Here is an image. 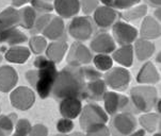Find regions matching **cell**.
Listing matches in <instances>:
<instances>
[{"mask_svg": "<svg viewBox=\"0 0 161 136\" xmlns=\"http://www.w3.org/2000/svg\"><path fill=\"white\" fill-rule=\"evenodd\" d=\"M86 83V80L84 78L82 68L80 66L69 65L58 72L51 94L59 100L69 97L83 99Z\"/></svg>", "mask_w": 161, "mask_h": 136, "instance_id": "6da1fadb", "label": "cell"}, {"mask_svg": "<svg viewBox=\"0 0 161 136\" xmlns=\"http://www.w3.org/2000/svg\"><path fill=\"white\" fill-rule=\"evenodd\" d=\"M34 66L36 69L29 70L26 73L27 81L42 99H46L51 94L58 76L56 64L45 56H37L34 61Z\"/></svg>", "mask_w": 161, "mask_h": 136, "instance_id": "7a4b0ae2", "label": "cell"}, {"mask_svg": "<svg viewBox=\"0 0 161 136\" xmlns=\"http://www.w3.org/2000/svg\"><path fill=\"white\" fill-rule=\"evenodd\" d=\"M130 98L138 112H151L157 103V89L154 86H137L130 91Z\"/></svg>", "mask_w": 161, "mask_h": 136, "instance_id": "3957f363", "label": "cell"}, {"mask_svg": "<svg viewBox=\"0 0 161 136\" xmlns=\"http://www.w3.org/2000/svg\"><path fill=\"white\" fill-rule=\"evenodd\" d=\"M80 119L79 123L83 131H86L90 128L96 124H103L108 121V114L97 104H86L83 108H81Z\"/></svg>", "mask_w": 161, "mask_h": 136, "instance_id": "277c9868", "label": "cell"}, {"mask_svg": "<svg viewBox=\"0 0 161 136\" xmlns=\"http://www.w3.org/2000/svg\"><path fill=\"white\" fill-rule=\"evenodd\" d=\"M69 32L70 36L79 42H84L91 39L93 33V23L86 16L75 17L70 21Z\"/></svg>", "mask_w": 161, "mask_h": 136, "instance_id": "5b68a950", "label": "cell"}, {"mask_svg": "<svg viewBox=\"0 0 161 136\" xmlns=\"http://www.w3.org/2000/svg\"><path fill=\"white\" fill-rule=\"evenodd\" d=\"M105 83L114 91H125L130 83V72L126 68H111L105 76Z\"/></svg>", "mask_w": 161, "mask_h": 136, "instance_id": "8992f818", "label": "cell"}, {"mask_svg": "<svg viewBox=\"0 0 161 136\" xmlns=\"http://www.w3.org/2000/svg\"><path fill=\"white\" fill-rule=\"evenodd\" d=\"M11 104L20 111H27L35 102V95L33 91L26 86H19L15 88L10 95Z\"/></svg>", "mask_w": 161, "mask_h": 136, "instance_id": "52a82bcc", "label": "cell"}, {"mask_svg": "<svg viewBox=\"0 0 161 136\" xmlns=\"http://www.w3.org/2000/svg\"><path fill=\"white\" fill-rule=\"evenodd\" d=\"M113 36L119 45H129L137 39L138 30L124 21H115L113 24Z\"/></svg>", "mask_w": 161, "mask_h": 136, "instance_id": "ba28073f", "label": "cell"}, {"mask_svg": "<svg viewBox=\"0 0 161 136\" xmlns=\"http://www.w3.org/2000/svg\"><path fill=\"white\" fill-rule=\"evenodd\" d=\"M67 63L73 66H81V65L90 64L93 60L91 51L81 43H74L69 48L67 54Z\"/></svg>", "mask_w": 161, "mask_h": 136, "instance_id": "9c48e42d", "label": "cell"}, {"mask_svg": "<svg viewBox=\"0 0 161 136\" xmlns=\"http://www.w3.org/2000/svg\"><path fill=\"white\" fill-rule=\"evenodd\" d=\"M103 100L105 102L106 113L109 115H115L128 104V98L126 96L114 92H106Z\"/></svg>", "mask_w": 161, "mask_h": 136, "instance_id": "30bf717a", "label": "cell"}, {"mask_svg": "<svg viewBox=\"0 0 161 136\" xmlns=\"http://www.w3.org/2000/svg\"><path fill=\"white\" fill-rule=\"evenodd\" d=\"M113 118V128L122 135H130L137 129V120L135 116L130 113L115 114Z\"/></svg>", "mask_w": 161, "mask_h": 136, "instance_id": "8fae6325", "label": "cell"}, {"mask_svg": "<svg viewBox=\"0 0 161 136\" xmlns=\"http://www.w3.org/2000/svg\"><path fill=\"white\" fill-rule=\"evenodd\" d=\"M119 18V14L112 7L103 5L97 7L94 11V20L100 28H109L115 23Z\"/></svg>", "mask_w": 161, "mask_h": 136, "instance_id": "7c38bea8", "label": "cell"}, {"mask_svg": "<svg viewBox=\"0 0 161 136\" xmlns=\"http://www.w3.org/2000/svg\"><path fill=\"white\" fill-rule=\"evenodd\" d=\"M91 49L96 53L109 54L115 50V42L108 33H99L91 42Z\"/></svg>", "mask_w": 161, "mask_h": 136, "instance_id": "4fadbf2b", "label": "cell"}, {"mask_svg": "<svg viewBox=\"0 0 161 136\" xmlns=\"http://www.w3.org/2000/svg\"><path fill=\"white\" fill-rule=\"evenodd\" d=\"M106 92H107V85H106L105 81L100 78L96 79V80L86 81L83 92V99L99 101L103 99Z\"/></svg>", "mask_w": 161, "mask_h": 136, "instance_id": "5bb4252c", "label": "cell"}, {"mask_svg": "<svg viewBox=\"0 0 161 136\" xmlns=\"http://www.w3.org/2000/svg\"><path fill=\"white\" fill-rule=\"evenodd\" d=\"M81 108H82V103H81L79 98H64L60 103V113L63 116V118H77L81 112Z\"/></svg>", "mask_w": 161, "mask_h": 136, "instance_id": "9a60e30c", "label": "cell"}, {"mask_svg": "<svg viewBox=\"0 0 161 136\" xmlns=\"http://www.w3.org/2000/svg\"><path fill=\"white\" fill-rule=\"evenodd\" d=\"M53 10L63 18L76 16L80 11L79 0H54Z\"/></svg>", "mask_w": 161, "mask_h": 136, "instance_id": "2e32d148", "label": "cell"}, {"mask_svg": "<svg viewBox=\"0 0 161 136\" xmlns=\"http://www.w3.org/2000/svg\"><path fill=\"white\" fill-rule=\"evenodd\" d=\"M18 81L17 71L11 66L0 68V92H9L15 87Z\"/></svg>", "mask_w": 161, "mask_h": 136, "instance_id": "e0dca14e", "label": "cell"}, {"mask_svg": "<svg viewBox=\"0 0 161 136\" xmlns=\"http://www.w3.org/2000/svg\"><path fill=\"white\" fill-rule=\"evenodd\" d=\"M43 34L45 37L51 40H58L64 36L65 26L64 21L61 17H53L50 19L47 26L43 30Z\"/></svg>", "mask_w": 161, "mask_h": 136, "instance_id": "ac0fdd59", "label": "cell"}, {"mask_svg": "<svg viewBox=\"0 0 161 136\" xmlns=\"http://www.w3.org/2000/svg\"><path fill=\"white\" fill-rule=\"evenodd\" d=\"M141 36L145 39H155L160 36V24L154 17H145L141 26Z\"/></svg>", "mask_w": 161, "mask_h": 136, "instance_id": "d6986e66", "label": "cell"}, {"mask_svg": "<svg viewBox=\"0 0 161 136\" xmlns=\"http://www.w3.org/2000/svg\"><path fill=\"white\" fill-rule=\"evenodd\" d=\"M19 26L18 10L10 7L0 13V32Z\"/></svg>", "mask_w": 161, "mask_h": 136, "instance_id": "ffe728a7", "label": "cell"}, {"mask_svg": "<svg viewBox=\"0 0 161 136\" xmlns=\"http://www.w3.org/2000/svg\"><path fill=\"white\" fill-rule=\"evenodd\" d=\"M159 72L157 71L156 67L151 62H147L146 64H144V66L142 67L137 77L138 83L140 84H156L157 82H159Z\"/></svg>", "mask_w": 161, "mask_h": 136, "instance_id": "44dd1931", "label": "cell"}, {"mask_svg": "<svg viewBox=\"0 0 161 136\" xmlns=\"http://www.w3.org/2000/svg\"><path fill=\"white\" fill-rule=\"evenodd\" d=\"M27 35L17 28H11L0 32V43H4L10 46H16L27 42Z\"/></svg>", "mask_w": 161, "mask_h": 136, "instance_id": "7402d4cb", "label": "cell"}, {"mask_svg": "<svg viewBox=\"0 0 161 136\" xmlns=\"http://www.w3.org/2000/svg\"><path fill=\"white\" fill-rule=\"evenodd\" d=\"M67 48H69V46L65 42L51 43L48 47H46V55L54 64H59L63 60L65 53L67 51Z\"/></svg>", "mask_w": 161, "mask_h": 136, "instance_id": "603a6c76", "label": "cell"}, {"mask_svg": "<svg viewBox=\"0 0 161 136\" xmlns=\"http://www.w3.org/2000/svg\"><path fill=\"white\" fill-rule=\"evenodd\" d=\"M30 56V51L28 48L21 46H12L5 53V60L15 64H24Z\"/></svg>", "mask_w": 161, "mask_h": 136, "instance_id": "cb8c5ba5", "label": "cell"}, {"mask_svg": "<svg viewBox=\"0 0 161 136\" xmlns=\"http://www.w3.org/2000/svg\"><path fill=\"white\" fill-rule=\"evenodd\" d=\"M112 59L124 67H130L133 61V48L131 44L123 45L121 48L114 50Z\"/></svg>", "mask_w": 161, "mask_h": 136, "instance_id": "d4e9b609", "label": "cell"}, {"mask_svg": "<svg viewBox=\"0 0 161 136\" xmlns=\"http://www.w3.org/2000/svg\"><path fill=\"white\" fill-rule=\"evenodd\" d=\"M155 49H156L155 45L149 39H138L135 45L136 54H137V58L140 61H146V60H148L154 54Z\"/></svg>", "mask_w": 161, "mask_h": 136, "instance_id": "484cf974", "label": "cell"}, {"mask_svg": "<svg viewBox=\"0 0 161 136\" xmlns=\"http://www.w3.org/2000/svg\"><path fill=\"white\" fill-rule=\"evenodd\" d=\"M18 16H19V26L27 30H31L37 17V12L32 7H25L18 10Z\"/></svg>", "mask_w": 161, "mask_h": 136, "instance_id": "4316f807", "label": "cell"}, {"mask_svg": "<svg viewBox=\"0 0 161 136\" xmlns=\"http://www.w3.org/2000/svg\"><path fill=\"white\" fill-rule=\"evenodd\" d=\"M139 122L145 131L148 133H154L160 126V116L156 113L147 112L139 118Z\"/></svg>", "mask_w": 161, "mask_h": 136, "instance_id": "83f0119b", "label": "cell"}, {"mask_svg": "<svg viewBox=\"0 0 161 136\" xmlns=\"http://www.w3.org/2000/svg\"><path fill=\"white\" fill-rule=\"evenodd\" d=\"M147 13V7L145 4L138 5V7H131L129 9L125 10V12L123 13L122 16L126 21H136L139 20L140 18L144 17Z\"/></svg>", "mask_w": 161, "mask_h": 136, "instance_id": "f1b7e54d", "label": "cell"}, {"mask_svg": "<svg viewBox=\"0 0 161 136\" xmlns=\"http://www.w3.org/2000/svg\"><path fill=\"white\" fill-rule=\"evenodd\" d=\"M16 121H17V115L16 114L0 115V135H10L13 132Z\"/></svg>", "mask_w": 161, "mask_h": 136, "instance_id": "f546056e", "label": "cell"}, {"mask_svg": "<svg viewBox=\"0 0 161 136\" xmlns=\"http://www.w3.org/2000/svg\"><path fill=\"white\" fill-rule=\"evenodd\" d=\"M92 61L99 71H108L113 66V59L106 53H98Z\"/></svg>", "mask_w": 161, "mask_h": 136, "instance_id": "4dcf8cb0", "label": "cell"}, {"mask_svg": "<svg viewBox=\"0 0 161 136\" xmlns=\"http://www.w3.org/2000/svg\"><path fill=\"white\" fill-rule=\"evenodd\" d=\"M29 46L31 51L35 54H41L44 52L47 47V40L43 36H32L29 40Z\"/></svg>", "mask_w": 161, "mask_h": 136, "instance_id": "1f68e13d", "label": "cell"}, {"mask_svg": "<svg viewBox=\"0 0 161 136\" xmlns=\"http://www.w3.org/2000/svg\"><path fill=\"white\" fill-rule=\"evenodd\" d=\"M51 18H53V15H51L50 13H45V14L37 16L31 31L33 32V33H40V32H42L45 27L48 24L49 21H50Z\"/></svg>", "mask_w": 161, "mask_h": 136, "instance_id": "d6a6232c", "label": "cell"}, {"mask_svg": "<svg viewBox=\"0 0 161 136\" xmlns=\"http://www.w3.org/2000/svg\"><path fill=\"white\" fill-rule=\"evenodd\" d=\"M32 8L39 13L45 14V13H51L53 11V5L46 0H31Z\"/></svg>", "mask_w": 161, "mask_h": 136, "instance_id": "836d02e7", "label": "cell"}, {"mask_svg": "<svg viewBox=\"0 0 161 136\" xmlns=\"http://www.w3.org/2000/svg\"><path fill=\"white\" fill-rule=\"evenodd\" d=\"M31 123L27 120V119H20L16 122L15 126V134L16 135H21V136H26L30 134L31 131Z\"/></svg>", "mask_w": 161, "mask_h": 136, "instance_id": "e575fe53", "label": "cell"}, {"mask_svg": "<svg viewBox=\"0 0 161 136\" xmlns=\"http://www.w3.org/2000/svg\"><path fill=\"white\" fill-rule=\"evenodd\" d=\"M86 133L91 136H108L110 134V131H109V129L106 126V123H103V124L93 126L89 130H86Z\"/></svg>", "mask_w": 161, "mask_h": 136, "instance_id": "d590c367", "label": "cell"}, {"mask_svg": "<svg viewBox=\"0 0 161 136\" xmlns=\"http://www.w3.org/2000/svg\"><path fill=\"white\" fill-rule=\"evenodd\" d=\"M80 3V9L82 10V12L86 15L92 14L96 8L98 7V0H79Z\"/></svg>", "mask_w": 161, "mask_h": 136, "instance_id": "8d00e7d4", "label": "cell"}, {"mask_svg": "<svg viewBox=\"0 0 161 136\" xmlns=\"http://www.w3.org/2000/svg\"><path fill=\"white\" fill-rule=\"evenodd\" d=\"M57 129L60 133H69L74 129V122L69 118L60 119L57 123Z\"/></svg>", "mask_w": 161, "mask_h": 136, "instance_id": "74e56055", "label": "cell"}, {"mask_svg": "<svg viewBox=\"0 0 161 136\" xmlns=\"http://www.w3.org/2000/svg\"><path fill=\"white\" fill-rule=\"evenodd\" d=\"M141 0H113L112 8L119 10H127L133 5L138 4Z\"/></svg>", "mask_w": 161, "mask_h": 136, "instance_id": "f35d334b", "label": "cell"}, {"mask_svg": "<svg viewBox=\"0 0 161 136\" xmlns=\"http://www.w3.org/2000/svg\"><path fill=\"white\" fill-rule=\"evenodd\" d=\"M83 70V75H84V78H86V81H92V80H96V79H99L102 77L100 75L99 70L98 69H95L93 67H86V68H82Z\"/></svg>", "mask_w": 161, "mask_h": 136, "instance_id": "ab89813d", "label": "cell"}, {"mask_svg": "<svg viewBox=\"0 0 161 136\" xmlns=\"http://www.w3.org/2000/svg\"><path fill=\"white\" fill-rule=\"evenodd\" d=\"M48 134V129L44 124H35L34 127L31 128L30 135L33 136H46Z\"/></svg>", "mask_w": 161, "mask_h": 136, "instance_id": "60d3db41", "label": "cell"}, {"mask_svg": "<svg viewBox=\"0 0 161 136\" xmlns=\"http://www.w3.org/2000/svg\"><path fill=\"white\" fill-rule=\"evenodd\" d=\"M30 1H31V0H12V3L14 7L18 8V7H23L24 4L28 3Z\"/></svg>", "mask_w": 161, "mask_h": 136, "instance_id": "b9f144b4", "label": "cell"}, {"mask_svg": "<svg viewBox=\"0 0 161 136\" xmlns=\"http://www.w3.org/2000/svg\"><path fill=\"white\" fill-rule=\"evenodd\" d=\"M147 1L149 2L152 5H154V7L156 8H160V3H161V0H147Z\"/></svg>", "mask_w": 161, "mask_h": 136, "instance_id": "7bdbcfd3", "label": "cell"}, {"mask_svg": "<svg viewBox=\"0 0 161 136\" xmlns=\"http://www.w3.org/2000/svg\"><path fill=\"white\" fill-rule=\"evenodd\" d=\"M102 3H103V5H108V7H112L113 4V0H98Z\"/></svg>", "mask_w": 161, "mask_h": 136, "instance_id": "ee69618b", "label": "cell"}, {"mask_svg": "<svg viewBox=\"0 0 161 136\" xmlns=\"http://www.w3.org/2000/svg\"><path fill=\"white\" fill-rule=\"evenodd\" d=\"M155 15H156V18H157V19L160 21V8H157V10H156V13H155Z\"/></svg>", "mask_w": 161, "mask_h": 136, "instance_id": "f6af8a7d", "label": "cell"}, {"mask_svg": "<svg viewBox=\"0 0 161 136\" xmlns=\"http://www.w3.org/2000/svg\"><path fill=\"white\" fill-rule=\"evenodd\" d=\"M144 130H140V131H138V132H133L132 134L133 135H144Z\"/></svg>", "mask_w": 161, "mask_h": 136, "instance_id": "bcb514c9", "label": "cell"}, {"mask_svg": "<svg viewBox=\"0 0 161 136\" xmlns=\"http://www.w3.org/2000/svg\"><path fill=\"white\" fill-rule=\"evenodd\" d=\"M1 61H2V56L0 55V63H1Z\"/></svg>", "mask_w": 161, "mask_h": 136, "instance_id": "7dc6e473", "label": "cell"}, {"mask_svg": "<svg viewBox=\"0 0 161 136\" xmlns=\"http://www.w3.org/2000/svg\"><path fill=\"white\" fill-rule=\"evenodd\" d=\"M46 1H50V0H46Z\"/></svg>", "mask_w": 161, "mask_h": 136, "instance_id": "c3c4849f", "label": "cell"}]
</instances>
